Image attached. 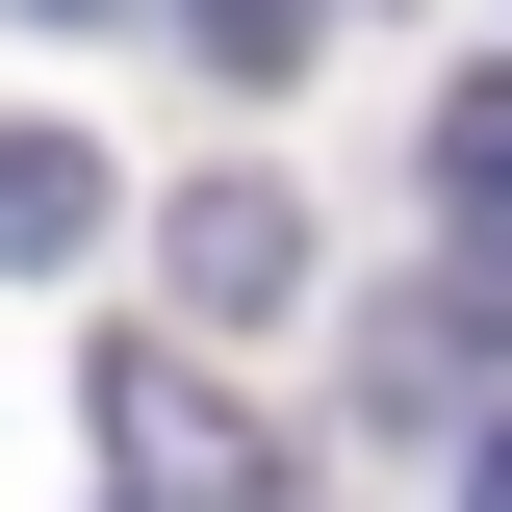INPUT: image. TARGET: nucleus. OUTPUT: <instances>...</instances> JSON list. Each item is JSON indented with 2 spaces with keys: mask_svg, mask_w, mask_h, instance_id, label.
I'll use <instances>...</instances> for the list:
<instances>
[{
  "mask_svg": "<svg viewBox=\"0 0 512 512\" xmlns=\"http://www.w3.org/2000/svg\"><path fill=\"white\" fill-rule=\"evenodd\" d=\"M180 26H205V77H308V26H333V0H180Z\"/></svg>",
  "mask_w": 512,
  "mask_h": 512,
  "instance_id": "nucleus-5",
  "label": "nucleus"
},
{
  "mask_svg": "<svg viewBox=\"0 0 512 512\" xmlns=\"http://www.w3.org/2000/svg\"><path fill=\"white\" fill-rule=\"evenodd\" d=\"M436 231H461V282L512 308V77H461V103H436Z\"/></svg>",
  "mask_w": 512,
  "mask_h": 512,
  "instance_id": "nucleus-3",
  "label": "nucleus"
},
{
  "mask_svg": "<svg viewBox=\"0 0 512 512\" xmlns=\"http://www.w3.org/2000/svg\"><path fill=\"white\" fill-rule=\"evenodd\" d=\"M26 26H128V0H26Z\"/></svg>",
  "mask_w": 512,
  "mask_h": 512,
  "instance_id": "nucleus-7",
  "label": "nucleus"
},
{
  "mask_svg": "<svg viewBox=\"0 0 512 512\" xmlns=\"http://www.w3.org/2000/svg\"><path fill=\"white\" fill-rule=\"evenodd\" d=\"M282 282H308V205H282V180H180V308H205V333H256Z\"/></svg>",
  "mask_w": 512,
  "mask_h": 512,
  "instance_id": "nucleus-2",
  "label": "nucleus"
},
{
  "mask_svg": "<svg viewBox=\"0 0 512 512\" xmlns=\"http://www.w3.org/2000/svg\"><path fill=\"white\" fill-rule=\"evenodd\" d=\"M77 231H103V154L77 128H0V282H52Z\"/></svg>",
  "mask_w": 512,
  "mask_h": 512,
  "instance_id": "nucleus-4",
  "label": "nucleus"
},
{
  "mask_svg": "<svg viewBox=\"0 0 512 512\" xmlns=\"http://www.w3.org/2000/svg\"><path fill=\"white\" fill-rule=\"evenodd\" d=\"M461 512H512V410H487V461H461Z\"/></svg>",
  "mask_w": 512,
  "mask_h": 512,
  "instance_id": "nucleus-6",
  "label": "nucleus"
},
{
  "mask_svg": "<svg viewBox=\"0 0 512 512\" xmlns=\"http://www.w3.org/2000/svg\"><path fill=\"white\" fill-rule=\"evenodd\" d=\"M103 461H128V512H282V461L205 359H103Z\"/></svg>",
  "mask_w": 512,
  "mask_h": 512,
  "instance_id": "nucleus-1",
  "label": "nucleus"
}]
</instances>
